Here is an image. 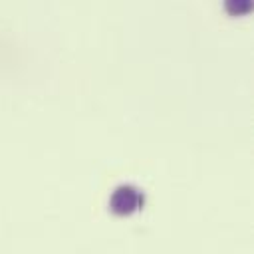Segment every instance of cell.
Returning <instances> with one entry per match:
<instances>
[{
  "label": "cell",
  "mask_w": 254,
  "mask_h": 254,
  "mask_svg": "<svg viewBox=\"0 0 254 254\" xmlns=\"http://www.w3.org/2000/svg\"><path fill=\"white\" fill-rule=\"evenodd\" d=\"M143 204H145V194L135 185H119L113 189L109 196V208L117 216H129L139 208H143Z\"/></svg>",
  "instance_id": "cell-1"
}]
</instances>
